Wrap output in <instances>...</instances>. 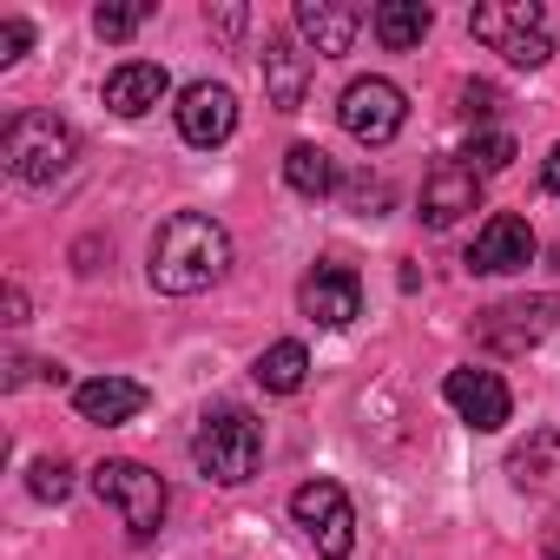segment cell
Masks as SVG:
<instances>
[{
    "label": "cell",
    "mask_w": 560,
    "mask_h": 560,
    "mask_svg": "<svg viewBox=\"0 0 560 560\" xmlns=\"http://www.w3.org/2000/svg\"><path fill=\"white\" fill-rule=\"evenodd\" d=\"M224 270H231V231H224L218 218H205V211H172V218L152 231V264H145L152 291H165V298H198V291L218 284Z\"/></svg>",
    "instance_id": "obj_1"
},
{
    "label": "cell",
    "mask_w": 560,
    "mask_h": 560,
    "mask_svg": "<svg viewBox=\"0 0 560 560\" xmlns=\"http://www.w3.org/2000/svg\"><path fill=\"white\" fill-rule=\"evenodd\" d=\"M191 462H198L205 481L244 488V481L257 475V462H264V422H257L250 409H237V402L205 409L198 429H191Z\"/></svg>",
    "instance_id": "obj_2"
},
{
    "label": "cell",
    "mask_w": 560,
    "mask_h": 560,
    "mask_svg": "<svg viewBox=\"0 0 560 560\" xmlns=\"http://www.w3.org/2000/svg\"><path fill=\"white\" fill-rule=\"evenodd\" d=\"M73 159H80V139L60 113H14L8 132H0V165L21 185H54V178H67Z\"/></svg>",
    "instance_id": "obj_3"
},
{
    "label": "cell",
    "mask_w": 560,
    "mask_h": 560,
    "mask_svg": "<svg viewBox=\"0 0 560 560\" xmlns=\"http://www.w3.org/2000/svg\"><path fill=\"white\" fill-rule=\"evenodd\" d=\"M468 34L481 47H494L508 67H547V54H553L540 0H488V8L468 14Z\"/></svg>",
    "instance_id": "obj_4"
},
{
    "label": "cell",
    "mask_w": 560,
    "mask_h": 560,
    "mask_svg": "<svg viewBox=\"0 0 560 560\" xmlns=\"http://www.w3.org/2000/svg\"><path fill=\"white\" fill-rule=\"evenodd\" d=\"M93 494L119 514V527L132 534V540H152L159 527H165V508H172V494H165V481L145 468V462H100L93 468Z\"/></svg>",
    "instance_id": "obj_5"
},
{
    "label": "cell",
    "mask_w": 560,
    "mask_h": 560,
    "mask_svg": "<svg viewBox=\"0 0 560 560\" xmlns=\"http://www.w3.org/2000/svg\"><path fill=\"white\" fill-rule=\"evenodd\" d=\"M291 521L311 534V547H317L324 560H343V553L357 547V508H350V494H343L337 481H304V488L291 494Z\"/></svg>",
    "instance_id": "obj_6"
},
{
    "label": "cell",
    "mask_w": 560,
    "mask_h": 560,
    "mask_svg": "<svg viewBox=\"0 0 560 560\" xmlns=\"http://www.w3.org/2000/svg\"><path fill=\"white\" fill-rule=\"evenodd\" d=\"M337 119H343L350 139H363V145H389V139L402 132V119H409V100H402L396 80H376V73H370V80H350V86H343Z\"/></svg>",
    "instance_id": "obj_7"
},
{
    "label": "cell",
    "mask_w": 560,
    "mask_h": 560,
    "mask_svg": "<svg viewBox=\"0 0 560 560\" xmlns=\"http://www.w3.org/2000/svg\"><path fill=\"white\" fill-rule=\"evenodd\" d=\"M553 330H560V298H508V304L475 317V337L488 350H501V357H521V350H534Z\"/></svg>",
    "instance_id": "obj_8"
},
{
    "label": "cell",
    "mask_w": 560,
    "mask_h": 560,
    "mask_svg": "<svg viewBox=\"0 0 560 560\" xmlns=\"http://www.w3.org/2000/svg\"><path fill=\"white\" fill-rule=\"evenodd\" d=\"M442 396H448V409L468 422V429H481V435H494V429H508V416H514V396H508V383L494 376V370H448V383H442Z\"/></svg>",
    "instance_id": "obj_9"
},
{
    "label": "cell",
    "mask_w": 560,
    "mask_h": 560,
    "mask_svg": "<svg viewBox=\"0 0 560 560\" xmlns=\"http://www.w3.org/2000/svg\"><path fill=\"white\" fill-rule=\"evenodd\" d=\"M298 304H304V317H311V324L343 330V324H357V317H363V277H357L350 264H317V270L304 277Z\"/></svg>",
    "instance_id": "obj_10"
},
{
    "label": "cell",
    "mask_w": 560,
    "mask_h": 560,
    "mask_svg": "<svg viewBox=\"0 0 560 560\" xmlns=\"http://www.w3.org/2000/svg\"><path fill=\"white\" fill-rule=\"evenodd\" d=\"M178 132H185V145H224L237 132V93L218 80H191L178 93Z\"/></svg>",
    "instance_id": "obj_11"
},
{
    "label": "cell",
    "mask_w": 560,
    "mask_h": 560,
    "mask_svg": "<svg viewBox=\"0 0 560 560\" xmlns=\"http://www.w3.org/2000/svg\"><path fill=\"white\" fill-rule=\"evenodd\" d=\"M534 231H527V218H514V211H494L481 231H475V244H468V270H481V277H508V270H527L534 264Z\"/></svg>",
    "instance_id": "obj_12"
},
{
    "label": "cell",
    "mask_w": 560,
    "mask_h": 560,
    "mask_svg": "<svg viewBox=\"0 0 560 560\" xmlns=\"http://www.w3.org/2000/svg\"><path fill=\"white\" fill-rule=\"evenodd\" d=\"M363 27H370V14L350 8V0H298V34L311 40L317 60H343Z\"/></svg>",
    "instance_id": "obj_13"
},
{
    "label": "cell",
    "mask_w": 560,
    "mask_h": 560,
    "mask_svg": "<svg viewBox=\"0 0 560 560\" xmlns=\"http://www.w3.org/2000/svg\"><path fill=\"white\" fill-rule=\"evenodd\" d=\"M257 67H264V93H270V106H277V113H298V106H304V93H311L317 54H304L291 34H270V40H264V54H257Z\"/></svg>",
    "instance_id": "obj_14"
},
{
    "label": "cell",
    "mask_w": 560,
    "mask_h": 560,
    "mask_svg": "<svg viewBox=\"0 0 560 560\" xmlns=\"http://www.w3.org/2000/svg\"><path fill=\"white\" fill-rule=\"evenodd\" d=\"M481 205V178L462 165V159H448V165H435L429 172V185H422V224L429 231H448L462 211H475Z\"/></svg>",
    "instance_id": "obj_15"
},
{
    "label": "cell",
    "mask_w": 560,
    "mask_h": 560,
    "mask_svg": "<svg viewBox=\"0 0 560 560\" xmlns=\"http://www.w3.org/2000/svg\"><path fill=\"white\" fill-rule=\"evenodd\" d=\"M165 93H172V80H165L159 60H126V67L106 73V106H113L119 119H145Z\"/></svg>",
    "instance_id": "obj_16"
},
{
    "label": "cell",
    "mask_w": 560,
    "mask_h": 560,
    "mask_svg": "<svg viewBox=\"0 0 560 560\" xmlns=\"http://www.w3.org/2000/svg\"><path fill=\"white\" fill-rule=\"evenodd\" d=\"M73 409H80L86 422L113 429V422H132V416L145 409V389H139L132 376H93V383L73 389Z\"/></svg>",
    "instance_id": "obj_17"
},
{
    "label": "cell",
    "mask_w": 560,
    "mask_h": 560,
    "mask_svg": "<svg viewBox=\"0 0 560 560\" xmlns=\"http://www.w3.org/2000/svg\"><path fill=\"white\" fill-rule=\"evenodd\" d=\"M370 27H376V40H383L389 54H409V47H422V40H429L435 14L422 8V0H383V8L370 14Z\"/></svg>",
    "instance_id": "obj_18"
},
{
    "label": "cell",
    "mask_w": 560,
    "mask_h": 560,
    "mask_svg": "<svg viewBox=\"0 0 560 560\" xmlns=\"http://www.w3.org/2000/svg\"><path fill=\"white\" fill-rule=\"evenodd\" d=\"M284 185H291L298 198H330V191H337V159H330L324 145L298 139V145L284 152Z\"/></svg>",
    "instance_id": "obj_19"
},
{
    "label": "cell",
    "mask_w": 560,
    "mask_h": 560,
    "mask_svg": "<svg viewBox=\"0 0 560 560\" xmlns=\"http://www.w3.org/2000/svg\"><path fill=\"white\" fill-rule=\"evenodd\" d=\"M304 376H311V350H304L298 337L270 343V350L257 357V383H264L270 396H298V389H304Z\"/></svg>",
    "instance_id": "obj_20"
},
{
    "label": "cell",
    "mask_w": 560,
    "mask_h": 560,
    "mask_svg": "<svg viewBox=\"0 0 560 560\" xmlns=\"http://www.w3.org/2000/svg\"><path fill=\"white\" fill-rule=\"evenodd\" d=\"M508 475L521 481V488H534V481H553L560 475V429H534L514 455H508Z\"/></svg>",
    "instance_id": "obj_21"
},
{
    "label": "cell",
    "mask_w": 560,
    "mask_h": 560,
    "mask_svg": "<svg viewBox=\"0 0 560 560\" xmlns=\"http://www.w3.org/2000/svg\"><path fill=\"white\" fill-rule=\"evenodd\" d=\"M462 165H468L475 178H494V172L514 165V139H508V132H481V139L462 145Z\"/></svg>",
    "instance_id": "obj_22"
},
{
    "label": "cell",
    "mask_w": 560,
    "mask_h": 560,
    "mask_svg": "<svg viewBox=\"0 0 560 560\" xmlns=\"http://www.w3.org/2000/svg\"><path fill=\"white\" fill-rule=\"evenodd\" d=\"M27 488H34V501H67L73 494V462L67 455H40L27 468Z\"/></svg>",
    "instance_id": "obj_23"
},
{
    "label": "cell",
    "mask_w": 560,
    "mask_h": 560,
    "mask_svg": "<svg viewBox=\"0 0 560 560\" xmlns=\"http://www.w3.org/2000/svg\"><path fill=\"white\" fill-rule=\"evenodd\" d=\"M145 21H152V8H145V0H139V8H100V14H93L100 40H132Z\"/></svg>",
    "instance_id": "obj_24"
},
{
    "label": "cell",
    "mask_w": 560,
    "mask_h": 560,
    "mask_svg": "<svg viewBox=\"0 0 560 560\" xmlns=\"http://www.w3.org/2000/svg\"><path fill=\"white\" fill-rule=\"evenodd\" d=\"M27 40H34L27 21H0V67H14V60L27 54Z\"/></svg>",
    "instance_id": "obj_25"
},
{
    "label": "cell",
    "mask_w": 560,
    "mask_h": 560,
    "mask_svg": "<svg viewBox=\"0 0 560 560\" xmlns=\"http://www.w3.org/2000/svg\"><path fill=\"white\" fill-rule=\"evenodd\" d=\"M211 27H218L224 40H244V27H250V14H244V8H211Z\"/></svg>",
    "instance_id": "obj_26"
},
{
    "label": "cell",
    "mask_w": 560,
    "mask_h": 560,
    "mask_svg": "<svg viewBox=\"0 0 560 560\" xmlns=\"http://www.w3.org/2000/svg\"><path fill=\"white\" fill-rule=\"evenodd\" d=\"M494 106H501V100H494V86H481V80H475V86H462V113H475V119H488Z\"/></svg>",
    "instance_id": "obj_27"
},
{
    "label": "cell",
    "mask_w": 560,
    "mask_h": 560,
    "mask_svg": "<svg viewBox=\"0 0 560 560\" xmlns=\"http://www.w3.org/2000/svg\"><path fill=\"white\" fill-rule=\"evenodd\" d=\"M8 324H27V291L21 284H8Z\"/></svg>",
    "instance_id": "obj_28"
},
{
    "label": "cell",
    "mask_w": 560,
    "mask_h": 560,
    "mask_svg": "<svg viewBox=\"0 0 560 560\" xmlns=\"http://www.w3.org/2000/svg\"><path fill=\"white\" fill-rule=\"evenodd\" d=\"M540 553H547V560H560V514L540 527Z\"/></svg>",
    "instance_id": "obj_29"
},
{
    "label": "cell",
    "mask_w": 560,
    "mask_h": 560,
    "mask_svg": "<svg viewBox=\"0 0 560 560\" xmlns=\"http://www.w3.org/2000/svg\"><path fill=\"white\" fill-rule=\"evenodd\" d=\"M540 178H547V191H553V198H560V145H553V152H547V172H540Z\"/></svg>",
    "instance_id": "obj_30"
}]
</instances>
